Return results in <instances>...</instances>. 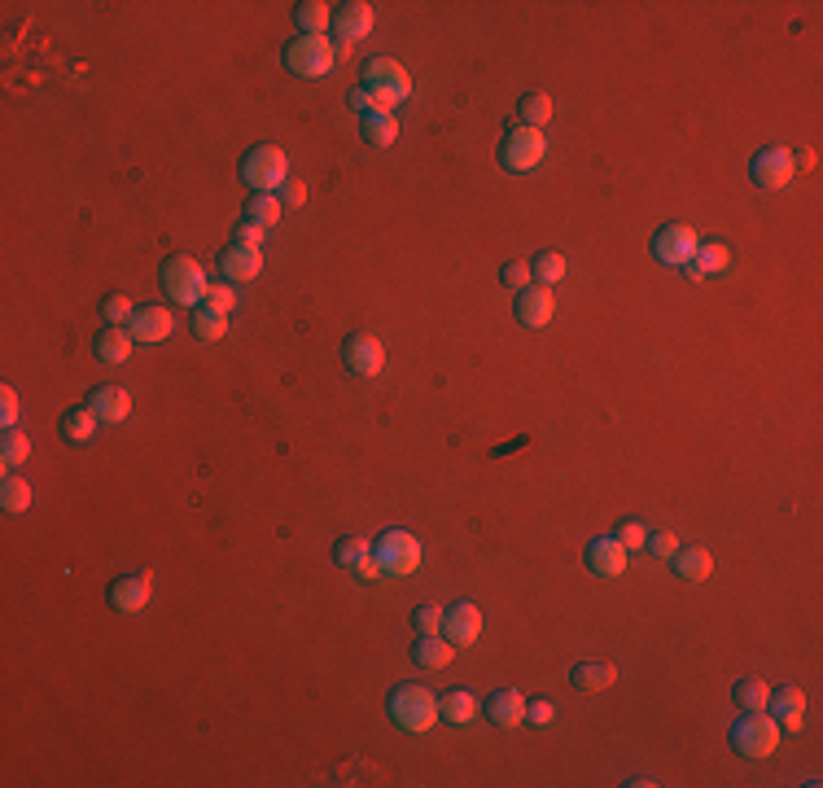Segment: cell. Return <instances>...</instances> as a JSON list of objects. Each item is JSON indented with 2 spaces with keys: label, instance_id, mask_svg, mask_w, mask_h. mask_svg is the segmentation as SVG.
Wrapping results in <instances>:
<instances>
[{
  "label": "cell",
  "instance_id": "obj_1",
  "mask_svg": "<svg viewBox=\"0 0 823 788\" xmlns=\"http://www.w3.org/2000/svg\"><path fill=\"white\" fill-rule=\"evenodd\" d=\"M386 710H390V723L399 727V732H412V736L430 732L438 723V697L425 683H399V688L390 692Z\"/></svg>",
  "mask_w": 823,
  "mask_h": 788
},
{
  "label": "cell",
  "instance_id": "obj_3",
  "mask_svg": "<svg viewBox=\"0 0 823 788\" xmlns=\"http://www.w3.org/2000/svg\"><path fill=\"white\" fill-rule=\"evenodd\" d=\"M727 740H732V749L740 753V758H771L775 749H780V723L767 714V710H745L732 723V732H727Z\"/></svg>",
  "mask_w": 823,
  "mask_h": 788
},
{
  "label": "cell",
  "instance_id": "obj_12",
  "mask_svg": "<svg viewBox=\"0 0 823 788\" xmlns=\"http://www.w3.org/2000/svg\"><path fill=\"white\" fill-rule=\"evenodd\" d=\"M171 329H176V320H171V311L162 303H145L132 311V320H127V333H132V342H167Z\"/></svg>",
  "mask_w": 823,
  "mask_h": 788
},
{
  "label": "cell",
  "instance_id": "obj_36",
  "mask_svg": "<svg viewBox=\"0 0 823 788\" xmlns=\"http://www.w3.org/2000/svg\"><path fill=\"white\" fill-rule=\"evenodd\" d=\"M0 504H5V513H27L31 508V486L18 478V473H5V482H0Z\"/></svg>",
  "mask_w": 823,
  "mask_h": 788
},
{
  "label": "cell",
  "instance_id": "obj_4",
  "mask_svg": "<svg viewBox=\"0 0 823 788\" xmlns=\"http://www.w3.org/2000/svg\"><path fill=\"white\" fill-rule=\"evenodd\" d=\"M158 281L162 289H167V298L171 303H180V307H197L206 298V272H202V263L189 259V254H171L167 263L158 268Z\"/></svg>",
  "mask_w": 823,
  "mask_h": 788
},
{
  "label": "cell",
  "instance_id": "obj_24",
  "mask_svg": "<svg viewBox=\"0 0 823 788\" xmlns=\"http://www.w3.org/2000/svg\"><path fill=\"white\" fill-rule=\"evenodd\" d=\"M359 141L373 145V149H390L394 141H399V123H394V114H386V110L359 114Z\"/></svg>",
  "mask_w": 823,
  "mask_h": 788
},
{
  "label": "cell",
  "instance_id": "obj_17",
  "mask_svg": "<svg viewBox=\"0 0 823 788\" xmlns=\"http://www.w3.org/2000/svg\"><path fill=\"white\" fill-rule=\"evenodd\" d=\"M482 714H486V723H495V727H517V723H526V697H521L517 688H495L491 697L482 701Z\"/></svg>",
  "mask_w": 823,
  "mask_h": 788
},
{
  "label": "cell",
  "instance_id": "obj_18",
  "mask_svg": "<svg viewBox=\"0 0 823 788\" xmlns=\"http://www.w3.org/2000/svg\"><path fill=\"white\" fill-rule=\"evenodd\" d=\"M333 561H338L342 570L359 574V578H377V574H381L377 561H373V543L359 539V535H346V539L333 543Z\"/></svg>",
  "mask_w": 823,
  "mask_h": 788
},
{
  "label": "cell",
  "instance_id": "obj_48",
  "mask_svg": "<svg viewBox=\"0 0 823 788\" xmlns=\"http://www.w3.org/2000/svg\"><path fill=\"white\" fill-rule=\"evenodd\" d=\"M307 202V189L298 180H285V189H281V206H303Z\"/></svg>",
  "mask_w": 823,
  "mask_h": 788
},
{
  "label": "cell",
  "instance_id": "obj_38",
  "mask_svg": "<svg viewBox=\"0 0 823 788\" xmlns=\"http://www.w3.org/2000/svg\"><path fill=\"white\" fill-rule=\"evenodd\" d=\"M692 263H697V268H701L705 276H710V272H723L727 263H732V250L718 246V241H701L697 254H692Z\"/></svg>",
  "mask_w": 823,
  "mask_h": 788
},
{
  "label": "cell",
  "instance_id": "obj_5",
  "mask_svg": "<svg viewBox=\"0 0 823 788\" xmlns=\"http://www.w3.org/2000/svg\"><path fill=\"white\" fill-rule=\"evenodd\" d=\"M241 180H246L254 193H276V189H285V180H289V158H285V149L272 145V141L254 145L250 154L241 158Z\"/></svg>",
  "mask_w": 823,
  "mask_h": 788
},
{
  "label": "cell",
  "instance_id": "obj_45",
  "mask_svg": "<svg viewBox=\"0 0 823 788\" xmlns=\"http://www.w3.org/2000/svg\"><path fill=\"white\" fill-rule=\"evenodd\" d=\"M644 548L653 552V556H675L679 543H675V535H670V530H648V543H644Z\"/></svg>",
  "mask_w": 823,
  "mask_h": 788
},
{
  "label": "cell",
  "instance_id": "obj_10",
  "mask_svg": "<svg viewBox=\"0 0 823 788\" xmlns=\"http://www.w3.org/2000/svg\"><path fill=\"white\" fill-rule=\"evenodd\" d=\"M697 246H701V237L692 233L688 224H666V228H657V237H653V254H657L662 263H670V268H683V263H692Z\"/></svg>",
  "mask_w": 823,
  "mask_h": 788
},
{
  "label": "cell",
  "instance_id": "obj_35",
  "mask_svg": "<svg viewBox=\"0 0 823 788\" xmlns=\"http://www.w3.org/2000/svg\"><path fill=\"white\" fill-rule=\"evenodd\" d=\"M27 456H31V438L27 434H22V430H5V434H0V465H5V469L27 465Z\"/></svg>",
  "mask_w": 823,
  "mask_h": 788
},
{
  "label": "cell",
  "instance_id": "obj_27",
  "mask_svg": "<svg viewBox=\"0 0 823 788\" xmlns=\"http://www.w3.org/2000/svg\"><path fill=\"white\" fill-rule=\"evenodd\" d=\"M294 22H298V36H324L333 27V5L303 0V5H294Z\"/></svg>",
  "mask_w": 823,
  "mask_h": 788
},
{
  "label": "cell",
  "instance_id": "obj_41",
  "mask_svg": "<svg viewBox=\"0 0 823 788\" xmlns=\"http://www.w3.org/2000/svg\"><path fill=\"white\" fill-rule=\"evenodd\" d=\"M132 303H127V298L123 294H110L106 298V303H101V316H106V324H127V320H132Z\"/></svg>",
  "mask_w": 823,
  "mask_h": 788
},
{
  "label": "cell",
  "instance_id": "obj_6",
  "mask_svg": "<svg viewBox=\"0 0 823 788\" xmlns=\"http://www.w3.org/2000/svg\"><path fill=\"white\" fill-rule=\"evenodd\" d=\"M333 62H338V53H333V40L324 36H294L285 44V71L298 79H324Z\"/></svg>",
  "mask_w": 823,
  "mask_h": 788
},
{
  "label": "cell",
  "instance_id": "obj_42",
  "mask_svg": "<svg viewBox=\"0 0 823 788\" xmlns=\"http://www.w3.org/2000/svg\"><path fill=\"white\" fill-rule=\"evenodd\" d=\"M206 307H215V311H228L237 303V289L228 285V281H219V285H206V298H202Z\"/></svg>",
  "mask_w": 823,
  "mask_h": 788
},
{
  "label": "cell",
  "instance_id": "obj_30",
  "mask_svg": "<svg viewBox=\"0 0 823 788\" xmlns=\"http://www.w3.org/2000/svg\"><path fill=\"white\" fill-rule=\"evenodd\" d=\"M241 219L268 233V228H276V219H281V197L276 193H254L246 202V211H241Z\"/></svg>",
  "mask_w": 823,
  "mask_h": 788
},
{
  "label": "cell",
  "instance_id": "obj_37",
  "mask_svg": "<svg viewBox=\"0 0 823 788\" xmlns=\"http://www.w3.org/2000/svg\"><path fill=\"white\" fill-rule=\"evenodd\" d=\"M62 434L71 438V443H88V438L97 434V416H92L88 408H71L62 416Z\"/></svg>",
  "mask_w": 823,
  "mask_h": 788
},
{
  "label": "cell",
  "instance_id": "obj_23",
  "mask_svg": "<svg viewBox=\"0 0 823 788\" xmlns=\"http://www.w3.org/2000/svg\"><path fill=\"white\" fill-rule=\"evenodd\" d=\"M451 657H456V644L447 635H421V640H412V662L421 670H447Z\"/></svg>",
  "mask_w": 823,
  "mask_h": 788
},
{
  "label": "cell",
  "instance_id": "obj_16",
  "mask_svg": "<svg viewBox=\"0 0 823 788\" xmlns=\"http://www.w3.org/2000/svg\"><path fill=\"white\" fill-rule=\"evenodd\" d=\"M84 408L97 416L101 425H119V421H127V412H132V394H127L123 386H97L88 394Z\"/></svg>",
  "mask_w": 823,
  "mask_h": 788
},
{
  "label": "cell",
  "instance_id": "obj_20",
  "mask_svg": "<svg viewBox=\"0 0 823 788\" xmlns=\"http://www.w3.org/2000/svg\"><path fill=\"white\" fill-rule=\"evenodd\" d=\"M219 272H224L228 285H241V281H254V276L263 272V254L254 246H228L224 254H219Z\"/></svg>",
  "mask_w": 823,
  "mask_h": 788
},
{
  "label": "cell",
  "instance_id": "obj_49",
  "mask_svg": "<svg viewBox=\"0 0 823 788\" xmlns=\"http://www.w3.org/2000/svg\"><path fill=\"white\" fill-rule=\"evenodd\" d=\"M346 101H351V110H359V114L377 110V106H373V97H368V92H364V88H351V97H346Z\"/></svg>",
  "mask_w": 823,
  "mask_h": 788
},
{
  "label": "cell",
  "instance_id": "obj_34",
  "mask_svg": "<svg viewBox=\"0 0 823 788\" xmlns=\"http://www.w3.org/2000/svg\"><path fill=\"white\" fill-rule=\"evenodd\" d=\"M767 697H771V688L762 679H736V688H732L736 710H767Z\"/></svg>",
  "mask_w": 823,
  "mask_h": 788
},
{
  "label": "cell",
  "instance_id": "obj_50",
  "mask_svg": "<svg viewBox=\"0 0 823 788\" xmlns=\"http://www.w3.org/2000/svg\"><path fill=\"white\" fill-rule=\"evenodd\" d=\"M683 272H688V281H705V272L697 268V263H683Z\"/></svg>",
  "mask_w": 823,
  "mask_h": 788
},
{
  "label": "cell",
  "instance_id": "obj_7",
  "mask_svg": "<svg viewBox=\"0 0 823 788\" xmlns=\"http://www.w3.org/2000/svg\"><path fill=\"white\" fill-rule=\"evenodd\" d=\"M373 561L381 574L403 578L421 565V543H416V535H408V530H381L373 543Z\"/></svg>",
  "mask_w": 823,
  "mask_h": 788
},
{
  "label": "cell",
  "instance_id": "obj_44",
  "mask_svg": "<svg viewBox=\"0 0 823 788\" xmlns=\"http://www.w3.org/2000/svg\"><path fill=\"white\" fill-rule=\"evenodd\" d=\"M556 718V705L548 697H539V701H526V723H535V727H548Z\"/></svg>",
  "mask_w": 823,
  "mask_h": 788
},
{
  "label": "cell",
  "instance_id": "obj_13",
  "mask_svg": "<svg viewBox=\"0 0 823 788\" xmlns=\"http://www.w3.org/2000/svg\"><path fill=\"white\" fill-rule=\"evenodd\" d=\"M767 710H771V718L784 727V732H802V723H806V697H802V688H797V683H784V688H775L771 697H767Z\"/></svg>",
  "mask_w": 823,
  "mask_h": 788
},
{
  "label": "cell",
  "instance_id": "obj_33",
  "mask_svg": "<svg viewBox=\"0 0 823 788\" xmlns=\"http://www.w3.org/2000/svg\"><path fill=\"white\" fill-rule=\"evenodd\" d=\"M517 123L539 127L543 132V123H552V97L548 92H526V97L517 101Z\"/></svg>",
  "mask_w": 823,
  "mask_h": 788
},
{
  "label": "cell",
  "instance_id": "obj_46",
  "mask_svg": "<svg viewBox=\"0 0 823 788\" xmlns=\"http://www.w3.org/2000/svg\"><path fill=\"white\" fill-rule=\"evenodd\" d=\"M0 421H5V430H14V421H18V394H14V386L0 390Z\"/></svg>",
  "mask_w": 823,
  "mask_h": 788
},
{
  "label": "cell",
  "instance_id": "obj_26",
  "mask_svg": "<svg viewBox=\"0 0 823 788\" xmlns=\"http://www.w3.org/2000/svg\"><path fill=\"white\" fill-rule=\"evenodd\" d=\"M675 574L683 578V583H705L710 578V570H714V556L701 548V543H692V548H675Z\"/></svg>",
  "mask_w": 823,
  "mask_h": 788
},
{
  "label": "cell",
  "instance_id": "obj_9",
  "mask_svg": "<svg viewBox=\"0 0 823 788\" xmlns=\"http://www.w3.org/2000/svg\"><path fill=\"white\" fill-rule=\"evenodd\" d=\"M793 171H797V158L788 154L784 145H767V149H758L749 162V180L758 184V189H784L788 180H793Z\"/></svg>",
  "mask_w": 823,
  "mask_h": 788
},
{
  "label": "cell",
  "instance_id": "obj_47",
  "mask_svg": "<svg viewBox=\"0 0 823 788\" xmlns=\"http://www.w3.org/2000/svg\"><path fill=\"white\" fill-rule=\"evenodd\" d=\"M233 241H237V246H254V250H259V246H263V228H254V224H246V219H241Z\"/></svg>",
  "mask_w": 823,
  "mask_h": 788
},
{
  "label": "cell",
  "instance_id": "obj_25",
  "mask_svg": "<svg viewBox=\"0 0 823 788\" xmlns=\"http://www.w3.org/2000/svg\"><path fill=\"white\" fill-rule=\"evenodd\" d=\"M92 355H97L101 364H123V359L132 355V333H127L123 324H106V329L92 338Z\"/></svg>",
  "mask_w": 823,
  "mask_h": 788
},
{
  "label": "cell",
  "instance_id": "obj_31",
  "mask_svg": "<svg viewBox=\"0 0 823 788\" xmlns=\"http://www.w3.org/2000/svg\"><path fill=\"white\" fill-rule=\"evenodd\" d=\"M530 281L543 285V289L561 285V281H565V254H556V250H539L535 259H530Z\"/></svg>",
  "mask_w": 823,
  "mask_h": 788
},
{
  "label": "cell",
  "instance_id": "obj_28",
  "mask_svg": "<svg viewBox=\"0 0 823 788\" xmlns=\"http://www.w3.org/2000/svg\"><path fill=\"white\" fill-rule=\"evenodd\" d=\"M482 705L473 701V692H465V688H451L447 697H438V714L447 718V723H456V727H465V723H473V714H478Z\"/></svg>",
  "mask_w": 823,
  "mask_h": 788
},
{
  "label": "cell",
  "instance_id": "obj_29",
  "mask_svg": "<svg viewBox=\"0 0 823 788\" xmlns=\"http://www.w3.org/2000/svg\"><path fill=\"white\" fill-rule=\"evenodd\" d=\"M613 679H618V670H613L609 662H578L574 675H570V683L578 692H605Z\"/></svg>",
  "mask_w": 823,
  "mask_h": 788
},
{
  "label": "cell",
  "instance_id": "obj_15",
  "mask_svg": "<svg viewBox=\"0 0 823 788\" xmlns=\"http://www.w3.org/2000/svg\"><path fill=\"white\" fill-rule=\"evenodd\" d=\"M368 31H373V5H364V0H346V5L333 9V36H338V44L364 40Z\"/></svg>",
  "mask_w": 823,
  "mask_h": 788
},
{
  "label": "cell",
  "instance_id": "obj_19",
  "mask_svg": "<svg viewBox=\"0 0 823 788\" xmlns=\"http://www.w3.org/2000/svg\"><path fill=\"white\" fill-rule=\"evenodd\" d=\"M513 311H517V324H526V329H543V324L552 320L556 303H552V294L543 285H526V289H517Z\"/></svg>",
  "mask_w": 823,
  "mask_h": 788
},
{
  "label": "cell",
  "instance_id": "obj_43",
  "mask_svg": "<svg viewBox=\"0 0 823 788\" xmlns=\"http://www.w3.org/2000/svg\"><path fill=\"white\" fill-rule=\"evenodd\" d=\"M500 281L508 285V289H526L530 285V263H504V268H500Z\"/></svg>",
  "mask_w": 823,
  "mask_h": 788
},
{
  "label": "cell",
  "instance_id": "obj_22",
  "mask_svg": "<svg viewBox=\"0 0 823 788\" xmlns=\"http://www.w3.org/2000/svg\"><path fill=\"white\" fill-rule=\"evenodd\" d=\"M110 609L119 613H141L149 605V574H123L110 583Z\"/></svg>",
  "mask_w": 823,
  "mask_h": 788
},
{
  "label": "cell",
  "instance_id": "obj_32",
  "mask_svg": "<svg viewBox=\"0 0 823 788\" xmlns=\"http://www.w3.org/2000/svg\"><path fill=\"white\" fill-rule=\"evenodd\" d=\"M224 329H228V311H215L206 303L193 307V338L197 342H219L224 338Z\"/></svg>",
  "mask_w": 823,
  "mask_h": 788
},
{
  "label": "cell",
  "instance_id": "obj_40",
  "mask_svg": "<svg viewBox=\"0 0 823 788\" xmlns=\"http://www.w3.org/2000/svg\"><path fill=\"white\" fill-rule=\"evenodd\" d=\"M412 622H416V631H421V635H443V609H438V605H421Z\"/></svg>",
  "mask_w": 823,
  "mask_h": 788
},
{
  "label": "cell",
  "instance_id": "obj_21",
  "mask_svg": "<svg viewBox=\"0 0 823 788\" xmlns=\"http://www.w3.org/2000/svg\"><path fill=\"white\" fill-rule=\"evenodd\" d=\"M587 570L591 574H600V578H618L622 570H627V548H622L618 539H591L587 543Z\"/></svg>",
  "mask_w": 823,
  "mask_h": 788
},
{
  "label": "cell",
  "instance_id": "obj_2",
  "mask_svg": "<svg viewBox=\"0 0 823 788\" xmlns=\"http://www.w3.org/2000/svg\"><path fill=\"white\" fill-rule=\"evenodd\" d=\"M359 79H364L359 88H364L368 97H373V106L386 110V114L412 97V75L403 71L394 57H373V62H364V75Z\"/></svg>",
  "mask_w": 823,
  "mask_h": 788
},
{
  "label": "cell",
  "instance_id": "obj_11",
  "mask_svg": "<svg viewBox=\"0 0 823 788\" xmlns=\"http://www.w3.org/2000/svg\"><path fill=\"white\" fill-rule=\"evenodd\" d=\"M342 364L351 368L355 377H377L381 368H386V346L377 338H368V333H351V338L342 342Z\"/></svg>",
  "mask_w": 823,
  "mask_h": 788
},
{
  "label": "cell",
  "instance_id": "obj_8",
  "mask_svg": "<svg viewBox=\"0 0 823 788\" xmlns=\"http://www.w3.org/2000/svg\"><path fill=\"white\" fill-rule=\"evenodd\" d=\"M543 154H548V141H543L539 127H526V123H513L504 132V141H500L504 171H530V167H539L543 162Z\"/></svg>",
  "mask_w": 823,
  "mask_h": 788
},
{
  "label": "cell",
  "instance_id": "obj_14",
  "mask_svg": "<svg viewBox=\"0 0 823 788\" xmlns=\"http://www.w3.org/2000/svg\"><path fill=\"white\" fill-rule=\"evenodd\" d=\"M443 635L456 648H465V644H473L482 635V613H478V605H465V600H456V605H447L443 609Z\"/></svg>",
  "mask_w": 823,
  "mask_h": 788
},
{
  "label": "cell",
  "instance_id": "obj_39",
  "mask_svg": "<svg viewBox=\"0 0 823 788\" xmlns=\"http://www.w3.org/2000/svg\"><path fill=\"white\" fill-rule=\"evenodd\" d=\"M613 539H618V543H622V548H627V552H635V548H644V543H648V526H644L640 517H627V521H618V530H613Z\"/></svg>",
  "mask_w": 823,
  "mask_h": 788
}]
</instances>
